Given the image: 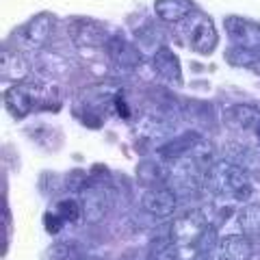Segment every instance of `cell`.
<instances>
[{"label": "cell", "instance_id": "1", "mask_svg": "<svg viewBox=\"0 0 260 260\" xmlns=\"http://www.w3.org/2000/svg\"><path fill=\"white\" fill-rule=\"evenodd\" d=\"M204 186L219 198L245 202L254 193V180L249 169L230 160H215L204 172Z\"/></svg>", "mask_w": 260, "mask_h": 260}, {"label": "cell", "instance_id": "2", "mask_svg": "<svg viewBox=\"0 0 260 260\" xmlns=\"http://www.w3.org/2000/svg\"><path fill=\"white\" fill-rule=\"evenodd\" d=\"M180 35L186 42V46L200 54H210L217 48V39H219L213 20L202 11H193L180 24Z\"/></svg>", "mask_w": 260, "mask_h": 260}, {"label": "cell", "instance_id": "3", "mask_svg": "<svg viewBox=\"0 0 260 260\" xmlns=\"http://www.w3.org/2000/svg\"><path fill=\"white\" fill-rule=\"evenodd\" d=\"M206 228H208L206 213L200 208H193V210H186V213L174 219L172 228H169V234H172V239L178 247H189L202 239Z\"/></svg>", "mask_w": 260, "mask_h": 260}, {"label": "cell", "instance_id": "4", "mask_svg": "<svg viewBox=\"0 0 260 260\" xmlns=\"http://www.w3.org/2000/svg\"><path fill=\"white\" fill-rule=\"evenodd\" d=\"M223 26L225 32L230 37L232 46H239V48H247V50H260V24L258 22H251L245 20L241 15H228L223 20Z\"/></svg>", "mask_w": 260, "mask_h": 260}, {"label": "cell", "instance_id": "5", "mask_svg": "<svg viewBox=\"0 0 260 260\" xmlns=\"http://www.w3.org/2000/svg\"><path fill=\"white\" fill-rule=\"evenodd\" d=\"M141 204L148 215L156 217V219H167L176 213L178 195L169 189V186H150V189L143 193Z\"/></svg>", "mask_w": 260, "mask_h": 260}, {"label": "cell", "instance_id": "6", "mask_svg": "<svg viewBox=\"0 0 260 260\" xmlns=\"http://www.w3.org/2000/svg\"><path fill=\"white\" fill-rule=\"evenodd\" d=\"M54 15L52 13H37L24 24L22 30H20V37H22V44L24 48L28 50H37L42 48L48 39H50L52 30H54Z\"/></svg>", "mask_w": 260, "mask_h": 260}, {"label": "cell", "instance_id": "7", "mask_svg": "<svg viewBox=\"0 0 260 260\" xmlns=\"http://www.w3.org/2000/svg\"><path fill=\"white\" fill-rule=\"evenodd\" d=\"M251 256H254V247L245 234H230L208 251L206 260H249Z\"/></svg>", "mask_w": 260, "mask_h": 260}, {"label": "cell", "instance_id": "8", "mask_svg": "<svg viewBox=\"0 0 260 260\" xmlns=\"http://www.w3.org/2000/svg\"><path fill=\"white\" fill-rule=\"evenodd\" d=\"M204 139L198 130H186V133L182 135H178L174 137V139H169L165 141L158 148V154H160V158H165V160H182V158H189L193 150L200 145V141Z\"/></svg>", "mask_w": 260, "mask_h": 260}, {"label": "cell", "instance_id": "9", "mask_svg": "<svg viewBox=\"0 0 260 260\" xmlns=\"http://www.w3.org/2000/svg\"><path fill=\"white\" fill-rule=\"evenodd\" d=\"M70 37L74 39L76 46H102L109 42V35L100 24L93 22V20H87V18H80V20H72L70 22Z\"/></svg>", "mask_w": 260, "mask_h": 260}, {"label": "cell", "instance_id": "10", "mask_svg": "<svg viewBox=\"0 0 260 260\" xmlns=\"http://www.w3.org/2000/svg\"><path fill=\"white\" fill-rule=\"evenodd\" d=\"M5 107L13 117H26L35 107V89L24 83H15L5 91Z\"/></svg>", "mask_w": 260, "mask_h": 260}, {"label": "cell", "instance_id": "11", "mask_svg": "<svg viewBox=\"0 0 260 260\" xmlns=\"http://www.w3.org/2000/svg\"><path fill=\"white\" fill-rule=\"evenodd\" d=\"M152 65H154V70H156V74L165 80V83L174 85V87L182 85V68H180L178 56L172 52V48L160 46L152 56Z\"/></svg>", "mask_w": 260, "mask_h": 260}, {"label": "cell", "instance_id": "12", "mask_svg": "<svg viewBox=\"0 0 260 260\" xmlns=\"http://www.w3.org/2000/svg\"><path fill=\"white\" fill-rule=\"evenodd\" d=\"M104 46H107L109 59L115 65H121V68H137V65L143 63V54H141L139 48L135 44L126 42V39L119 37V35L109 37V42Z\"/></svg>", "mask_w": 260, "mask_h": 260}, {"label": "cell", "instance_id": "13", "mask_svg": "<svg viewBox=\"0 0 260 260\" xmlns=\"http://www.w3.org/2000/svg\"><path fill=\"white\" fill-rule=\"evenodd\" d=\"M223 121L228 128L232 130H256L258 121H260V109L256 104H234V107L225 109L223 113Z\"/></svg>", "mask_w": 260, "mask_h": 260}, {"label": "cell", "instance_id": "14", "mask_svg": "<svg viewBox=\"0 0 260 260\" xmlns=\"http://www.w3.org/2000/svg\"><path fill=\"white\" fill-rule=\"evenodd\" d=\"M193 11V0H154V13L165 24H182Z\"/></svg>", "mask_w": 260, "mask_h": 260}, {"label": "cell", "instance_id": "15", "mask_svg": "<svg viewBox=\"0 0 260 260\" xmlns=\"http://www.w3.org/2000/svg\"><path fill=\"white\" fill-rule=\"evenodd\" d=\"M83 213H85V219L87 221H100V219L107 215V208H109V202H107V195H104L100 189L95 186H89L83 193Z\"/></svg>", "mask_w": 260, "mask_h": 260}, {"label": "cell", "instance_id": "16", "mask_svg": "<svg viewBox=\"0 0 260 260\" xmlns=\"http://www.w3.org/2000/svg\"><path fill=\"white\" fill-rule=\"evenodd\" d=\"M0 72H3L5 80H13V83H24L28 76V65L24 61V56L18 52L3 48V63H0Z\"/></svg>", "mask_w": 260, "mask_h": 260}, {"label": "cell", "instance_id": "17", "mask_svg": "<svg viewBox=\"0 0 260 260\" xmlns=\"http://www.w3.org/2000/svg\"><path fill=\"white\" fill-rule=\"evenodd\" d=\"M178 258V245L174 243L172 234H156L150 241L148 256L145 260H176Z\"/></svg>", "mask_w": 260, "mask_h": 260}, {"label": "cell", "instance_id": "18", "mask_svg": "<svg viewBox=\"0 0 260 260\" xmlns=\"http://www.w3.org/2000/svg\"><path fill=\"white\" fill-rule=\"evenodd\" d=\"M225 59L234 68H245V70H260V56L254 50H247V48H239L232 46L230 50L225 52Z\"/></svg>", "mask_w": 260, "mask_h": 260}, {"label": "cell", "instance_id": "19", "mask_svg": "<svg viewBox=\"0 0 260 260\" xmlns=\"http://www.w3.org/2000/svg\"><path fill=\"white\" fill-rule=\"evenodd\" d=\"M225 154H228V160H230V162H237V165L245 167V169H249V167H260V156H258V154L251 150V148H247V145L228 143Z\"/></svg>", "mask_w": 260, "mask_h": 260}, {"label": "cell", "instance_id": "20", "mask_svg": "<svg viewBox=\"0 0 260 260\" xmlns=\"http://www.w3.org/2000/svg\"><path fill=\"white\" fill-rule=\"evenodd\" d=\"M237 221L245 237L260 234V204H247L245 208H241L237 215Z\"/></svg>", "mask_w": 260, "mask_h": 260}, {"label": "cell", "instance_id": "21", "mask_svg": "<svg viewBox=\"0 0 260 260\" xmlns=\"http://www.w3.org/2000/svg\"><path fill=\"white\" fill-rule=\"evenodd\" d=\"M37 70L42 72L44 76H63L65 72L70 70L68 61L63 56L54 54V52H44L42 56L37 59Z\"/></svg>", "mask_w": 260, "mask_h": 260}, {"label": "cell", "instance_id": "22", "mask_svg": "<svg viewBox=\"0 0 260 260\" xmlns=\"http://www.w3.org/2000/svg\"><path fill=\"white\" fill-rule=\"evenodd\" d=\"M137 178L143 182V184H158V182H165V169H162L160 165H156V162H141L139 169H137ZM160 186V184H158Z\"/></svg>", "mask_w": 260, "mask_h": 260}, {"label": "cell", "instance_id": "23", "mask_svg": "<svg viewBox=\"0 0 260 260\" xmlns=\"http://www.w3.org/2000/svg\"><path fill=\"white\" fill-rule=\"evenodd\" d=\"M76 256L78 251L74 247V243H68V241L54 243L46 251V260H76Z\"/></svg>", "mask_w": 260, "mask_h": 260}, {"label": "cell", "instance_id": "24", "mask_svg": "<svg viewBox=\"0 0 260 260\" xmlns=\"http://www.w3.org/2000/svg\"><path fill=\"white\" fill-rule=\"evenodd\" d=\"M56 213H59L65 221H78L80 217H85L83 202L80 200H61L59 204H56Z\"/></svg>", "mask_w": 260, "mask_h": 260}, {"label": "cell", "instance_id": "25", "mask_svg": "<svg viewBox=\"0 0 260 260\" xmlns=\"http://www.w3.org/2000/svg\"><path fill=\"white\" fill-rule=\"evenodd\" d=\"M63 221L65 219L61 215H54V213H46L44 215V225H46V230L50 232V234H56L63 228Z\"/></svg>", "mask_w": 260, "mask_h": 260}, {"label": "cell", "instance_id": "26", "mask_svg": "<svg viewBox=\"0 0 260 260\" xmlns=\"http://www.w3.org/2000/svg\"><path fill=\"white\" fill-rule=\"evenodd\" d=\"M254 133H256V139H258V143H260V121H258V126H256Z\"/></svg>", "mask_w": 260, "mask_h": 260}]
</instances>
